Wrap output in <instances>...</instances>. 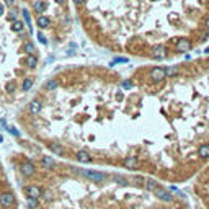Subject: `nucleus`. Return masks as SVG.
<instances>
[{"label":"nucleus","instance_id":"nucleus-1","mask_svg":"<svg viewBox=\"0 0 209 209\" xmlns=\"http://www.w3.org/2000/svg\"><path fill=\"white\" fill-rule=\"evenodd\" d=\"M79 172L85 176V178L92 180V182H96V183H101V182H104V178H106V175L100 173V172H93V170H79Z\"/></svg>","mask_w":209,"mask_h":209},{"label":"nucleus","instance_id":"nucleus-2","mask_svg":"<svg viewBox=\"0 0 209 209\" xmlns=\"http://www.w3.org/2000/svg\"><path fill=\"white\" fill-rule=\"evenodd\" d=\"M13 204H15V196L11 193H2V196H0V206L10 207Z\"/></svg>","mask_w":209,"mask_h":209},{"label":"nucleus","instance_id":"nucleus-3","mask_svg":"<svg viewBox=\"0 0 209 209\" xmlns=\"http://www.w3.org/2000/svg\"><path fill=\"white\" fill-rule=\"evenodd\" d=\"M165 69H160V67H155V69L150 70V79L155 80V82H162L163 79H165Z\"/></svg>","mask_w":209,"mask_h":209},{"label":"nucleus","instance_id":"nucleus-4","mask_svg":"<svg viewBox=\"0 0 209 209\" xmlns=\"http://www.w3.org/2000/svg\"><path fill=\"white\" fill-rule=\"evenodd\" d=\"M154 193H155L157 198L162 199V201H172V199H173V196H172L167 190H163V188H159V186H157V190H155Z\"/></svg>","mask_w":209,"mask_h":209},{"label":"nucleus","instance_id":"nucleus-5","mask_svg":"<svg viewBox=\"0 0 209 209\" xmlns=\"http://www.w3.org/2000/svg\"><path fill=\"white\" fill-rule=\"evenodd\" d=\"M20 172H21V175H25V176H31L34 173V165L30 163V162H25V163L20 165Z\"/></svg>","mask_w":209,"mask_h":209},{"label":"nucleus","instance_id":"nucleus-6","mask_svg":"<svg viewBox=\"0 0 209 209\" xmlns=\"http://www.w3.org/2000/svg\"><path fill=\"white\" fill-rule=\"evenodd\" d=\"M25 193L28 195V198H33V199H38L39 196H41V190H39L38 186H33V185H31V186H26Z\"/></svg>","mask_w":209,"mask_h":209},{"label":"nucleus","instance_id":"nucleus-7","mask_svg":"<svg viewBox=\"0 0 209 209\" xmlns=\"http://www.w3.org/2000/svg\"><path fill=\"white\" fill-rule=\"evenodd\" d=\"M176 49L180 52H186V51L191 49V43L188 41V39H180V41L176 43Z\"/></svg>","mask_w":209,"mask_h":209},{"label":"nucleus","instance_id":"nucleus-8","mask_svg":"<svg viewBox=\"0 0 209 209\" xmlns=\"http://www.w3.org/2000/svg\"><path fill=\"white\" fill-rule=\"evenodd\" d=\"M77 160L82 163H88V162H92V157L87 150H80V152H77Z\"/></svg>","mask_w":209,"mask_h":209},{"label":"nucleus","instance_id":"nucleus-9","mask_svg":"<svg viewBox=\"0 0 209 209\" xmlns=\"http://www.w3.org/2000/svg\"><path fill=\"white\" fill-rule=\"evenodd\" d=\"M124 167L126 168H137L139 167V160L136 159V157H127V159L124 160Z\"/></svg>","mask_w":209,"mask_h":209},{"label":"nucleus","instance_id":"nucleus-10","mask_svg":"<svg viewBox=\"0 0 209 209\" xmlns=\"http://www.w3.org/2000/svg\"><path fill=\"white\" fill-rule=\"evenodd\" d=\"M36 25L39 28H47L51 25V20L47 17H44V15H41V17H38V20H36Z\"/></svg>","mask_w":209,"mask_h":209},{"label":"nucleus","instance_id":"nucleus-11","mask_svg":"<svg viewBox=\"0 0 209 209\" xmlns=\"http://www.w3.org/2000/svg\"><path fill=\"white\" fill-rule=\"evenodd\" d=\"M167 56V49L163 46H157L155 49H154V57L157 59H163Z\"/></svg>","mask_w":209,"mask_h":209},{"label":"nucleus","instance_id":"nucleus-12","mask_svg":"<svg viewBox=\"0 0 209 209\" xmlns=\"http://www.w3.org/2000/svg\"><path fill=\"white\" fill-rule=\"evenodd\" d=\"M41 108H43V104L39 103L38 100H34V101L30 103V111H31V113H34V114L39 113V111H41Z\"/></svg>","mask_w":209,"mask_h":209},{"label":"nucleus","instance_id":"nucleus-13","mask_svg":"<svg viewBox=\"0 0 209 209\" xmlns=\"http://www.w3.org/2000/svg\"><path fill=\"white\" fill-rule=\"evenodd\" d=\"M25 64H26V67H34L38 66V59L34 57V56H26L25 57Z\"/></svg>","mask_w":209,"mask_h":209},{"label":"nucleus","instance_id":"nucleus-14","mask_svg":"<svg viewBox=\"0 0 209 209\" xmlns=\"http://www.w3.org/2000/svg\"><path fill=\"white\" fill-rule=\"evenodd\" d=\"M33 8L36 10V13H43V11L46 10V2H41V0H38V2L33 3Z\"/></svg>","mask_w":209,"mask_h":209},{"label":"nucleus","instance_id":"nucleus-15","mask_svg":"<svg viewBox=\"0 0 209 209\" xmlns=\"http://www.w3.org/2000/svg\"><path fill=\"white\" fill-rule=\"evenodd\" d=\"M198 155L201 157V159H207V157H209V146H207V144H204V146L199 147Z\"/></svg>","mask_w":209,"mask_h":209},{"label":"nucleus","instance_id":"nucleus-16","mask_svg":"<svg viewBox=\"0 0 209 209\" xmlns=\"http://www.w3.org/2000/svg\"><path fill=\"white\" fill-rule=\"evenodd\" d=\"M11 31H15V33H21L23 31V21L21 20H15L13 25H11Z\"/></svg>","mask_w":209,"mask_h":209},{"label":"nucleus","instance_id":"nucleus-17","mask_svg":"<svg viewBox=\"0 0 209 209\" xmlns=\"http://www.w3.org/2000/svg\"><path fill=\"white\" fill-rule=\"evenodd\" d=\"M33 83H34V80L31 79V77L25 79V82H23V85H21V90H23V92H28L31 87H33Z\"/></svg>","mask_w":209,"mask_h":209},{"label":"nucleus","instance_id":"nucleus-18","mask_svg":"<svg viewBox=\"0 0 209 209\" xmlns=\"http://www.w3.org/2000/svg\"><path fill=\"white\" fill-rule=\"evenodd\" d=\"M57 87H59V82L56 79H52V80H49V82H46V85H44L46 90H54V88H57Z\"/></svg>","mask_w":209,"mask_h":209},{"label":"nucleus","instance_id":"nucleus-19","mask_svg":"<svg viewBox=\"0 0 209 209\" xmlns=\"http://www.w3.org/2000/svg\"><path fill=\"white\" fill-rule=\"evenodd\" d=\"M49 149L54 152V154H57V155H62L64 154V149H62V146H59V144H51Z\"/></svg>","mask_w":209,"mask_h":209},{"label":"nucleus","instance_id":"nucleus-20","mask_svg":"<svg viewBox=\"0 0 209 209\" xmlns=\"http://www.w3.org/2000/svg\"><path fill=\"white\" fill-rule=\"evenodd\" d=\"M23 51H25L28 56H33V52H34L33 43H25V46H23Z\"/></svg>","mask_w":209,"mask_h":209},{"label":"nucleus","instance_id":"nucleus-21","mask_svg":"<svg viewBox=\"0 0 209 209\" xmlns=\"http://www.w3.org/2000/svg\"><path fill=\"white\" fill-rule=\"evenodd\" d=\"M41 162H43V165L46 168H52V167H54V160H52L51 157H43Z\"/></svg>","mask_w":209,"mask_h":209},{"label":"nucleus","instance_id":"nucleus-22","mask_svg":"<svg viewBox=\"0 0 209 209\" xmlns=\"http://www.w3.org/2000/svg\"><path fill=\"white\" fill-rule=\"evenodd\" d=\"M26 204H28V209H36V207H38V199L28 198L26 199Z\"/></svg>","mask_w":209,"mask_h":209},{"label":"nucleus","instance_id":"nucleus-23","mask_svg":"<svg viewBox=\"0 0 209 209\" xmlns=\"http://www.w3.org/2000/svg\"><path fill=\"white\" fill-rule=\"evenodd\" d=\"M146 186H147V190H149V191H155V190H157V183L154 182V180H147Z\"/></svg>","mask_w":209,"mask_h":209},{"label":"nucleus","instance_id":"nucleus-24","mask_svg":"<svg viewBox=\"0 0 209 209\" xmlns=\"http://www.w3.org/2000/svg\"><path fill=\"white\" fill-rule=\"evenodd\" d=\"M175 74H178V67H168L165 70V75H175Z\"/></svg>","mask_w":209,"mask_h":209},{"label":"nucleus","instance_id":"nucleus-25","mask_svg":"<svg viewBox=\"0 0 209 209\" xmlns=\"http://www.w3.org/2000/svg\"><path fill=\"white\" fill-rule=\"evenodd\" d=\"M10 20V21H15V18H17V11L15 10H11V11H8V17H7Z\"/></svg>","mask_w":209,"mask_h":209},{"label":"nucleus","instance_id":"nucleus-26","mask_svg":"<svg viewBox=\"0 0 209 209\" xmlns=\"http://www.w3.org/2000/svg\"><path fill=\"white\" fill-rule=\"evenodd\" d=\"M7 129L10 131V134H13V136H20V131H17L13 126H7Z\"/></svg>","mask_w":209,"mask_h":209},{"label":"nucleus","instance_id":"nucleus-27","mask_svg":"<svg viewBox=\"0 0 209 209\" xmlns=\"http://www.w3.org/2000/svg\"><path fill=\"white\" fill-rule=\"evenodd\" d=\"M23 17H25V21L28 25H31V20H30V13H28V10H23Z\"/></svg>","mask_w":209,"mask_h":209},{"label":"nucleus","instance_id":"nucleus-28","mask_svg":"<svg viewBox=\"0 0 209 209\" xmlns=\"http://www.w3.org/2000/svg\"><path fill=\"white\" fill-rule=\"evenodd\" d=\"M5 88H7V92H13V90H15V83H13V82L7 83V87H5Z\"/></svg>","mask_w":209,"mask_h":209},{"label":"nucleus","instance_id":"nucleus-29","mask_svg":"<svg viewBox=\"0 0 209 209\" xmlns=\"http://www.w3.org/2000/svg\"><path fill=\"white\" fill-rule=\"evenodd\" d=\"M38 39H39V41H41L43 44H46V43H47V39L44 38V34H43V33H39V34H38Z\"/></svg>","mask_w":209,"mask_h":209},{"label":"nucleus","instance_id":"nucleus-30","mask_svg":"<svg viewBox=\"0 0 209 209\" xmlns=\"http://www.w3.org/2000/svg\"><path fill=\"white\" fill-rule=\"evenodd\" d=\"M123 85H124V87H126V88H131V87H132V83H131V82H124V83H123Z\"/></svg>","mask_w":209,"mask_h":209},{"label":"nucleus","instance_id":"nucleus-31","mask_svg":"<svg viewBox=\"0 0 209 209\" xmlns=\"http://www.w3.org/2000/svg\"><path fill=\"white\" fill-rule=\"evenodd\" d=\"M2 15H3V5L0 3V17H2Z\"/></svg>","mask_w":209,"mask_h":209},{"label":"nucleus","instance_id":"nucleus-32","mask_svg":"<svg viewBox=\"0 0 209 209\" xmlns=\"http://www.w3.org/2000/svg\"><path fill=\"white\" fill-rule=\"evenodd\" d=\"M206 25H207V28H209V18L206 20Z\"/></svg>","mask_w":209,"mask_h":209},{"label":"nucleus","instance_id":"nucleus-33","mask_svg":"<svg viewBox=\"0 0 209 209\" xmlns=\"http://www.w3.org/2000/svg\"><path fill=\"white\" fill-rule=\"evenodd\" d=\"M0 142H2V136H0Z\"/></svg>","mask_w":209,"mask_h":209}]
</instances>
